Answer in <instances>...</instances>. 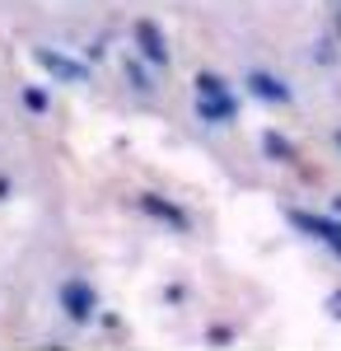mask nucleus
Masks as SVG:
<instances>
[{"label": "nucleus", "instance_id": "nucleus-1", "mask_svg": "<svg viewBox=\"0 0 341 351\" xmlns=\"http://www.w3.org/2000/svg\"><path fill=\"white\" fill-rule=\"evenodd\" d=\"M197 112H201L206 122H234L238 104H234V94L215 80V75H197Z\"/></svg>", "mask_w": 341, "mask_h": 351}, {"label": "nucleus", "instance_id": "nucleus-2", "mask_svg": "<svg viewBox=\"0 0 341 351\" xmlns=\"http://www.w3.org/2000/svg\"><path fill=\"white\" fill-rule=\"evenodd\" d=\"M61 304H66V314H71L75 324H84V319L94 314V291H89L84 281H66V286H61Z\"/></svg>", "mask_w": 341, "mask_h": 351}, {"label": "nucleus", "instance_id": "nucleus-3", "mask_svg": "<svg viewBox=\"0 0 341 351\" xmlns=\"http://www.w3.org/2000/svg\"><path fill=\"white\" fill-rule=\"evenodd\" d=\"M294 225H299V230H309V234H314V239H323L327 243V248H337L341 253V225L337 220H323V216H309V211H294Z\"/></svg>", "mask_w": 341, "mask_h": 351}, {"label": "nucleus", "instance_id": "nucleus-4", "mask_svg": "<svg viewBox=\"0 0 341 351\" xmlns=\"http://www.w3.org/2000/svg\"><path fill=\"white\" fill-rule=\"evenodd\" d=\"M33 56H38V66H47L52 75H61V80H89V71H84L79 61H71V56L52 52V47H33Z\"/></svg>", "mask_w": 341, "mask_h": 351}, {"label": "nucleus", "instance_id": "nucleus-5", "mask_svg": "<svg viewBox=\"0 0 341 351\" xmlns=\"http://www.w3.org/2000/svg\"><path fill=\"white\" fill-rule=\"evenodd\" d=\"M136 43H140V52L150 56L155 66H164V61H168V47H164V33H159V28L150 24V19H140V24H136Z\"/></svg>", "mask_w": 341, "mask_h": 351}, {"label": "nucleus", "instance_id": "nucleus-6", "mask_svg": "<svg viewBox=\"0 0 341 351\" xmlns=\"http://www.w3.org/2000/svg\"><path fill=\"white\" fill-rule=\"evenodd\" d=\"M140 206H145L150 216H159V220H168V225H178V230H187V216L178 211V206H168L164 197H155V192H150V197H140Z\"/></svg>", "mask_w": 341, "mask_h": 351}, {"label": "nucleus", "instance_id": "nucleus-7", "mask_svg": "<svg viewBox=\"0 0 341 351\" xmlns=\"http://www.w3.org/2000/svg\"><path fill=\"white\" fill-rule=\"evenodd\" d=\"M248 84H253V94H257V99H276V104H286V99H290L286 84L271 80V75H262V71H253V75H248Z\"/></svg>", "mask_w": 341, "mask_h": 351}, {"label": "nucleus", "instance_id": "nucleus-8", "mask_svg": "<svg viewBox=\"0 0 341 351\" xmlns=\"http://www.w3.org/2000/svg\"><path fill=\"white\" fill-rule=\"evenodd\" d=\"M24 104L33 112H47V94H42V89H24Z\"/></svg>", "mask_w": 341, "mask_h": 351}, {"label": "nucleus", "instance_id": "nucleus-9", "mask_svg": "<svg viewBox=\"0 0 341 351\" xmlns=\"http://www.w3.org/2000/svg\"><path fill=\"white\" fill-rule=\"evenodd\" d=\"M131 80H136V89H150V75H145L140 66H131Z\"/></svg>", "mask_w": 341, "mask_h": 351}, {"label": "nucleus", "instance_id": "nucleus-10", "mask_svg": "<svg viewBox=\"0 0 341 351\" xmlns=\"http://www.w3.org/2000/svg\"><path fill=\"white\" fill-rule=\"evenodd\" d=\"M337 145H341V132H337Z\"/></svg>", "mask_w": 341, "mask_h": 351}]
</instances>
